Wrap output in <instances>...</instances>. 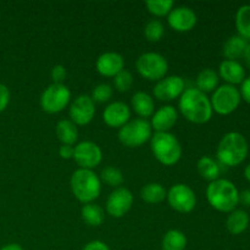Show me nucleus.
<instances>
[{
  "label": "nucleus",
  "instance_id": "24",
  "mask_svg": "<svg viewBox=\"0 0 250 250\" xmlns=\"http://www.w3.org/2000/svg\"><path fill=\"white\" fill-rule=\"evenodd\" d=\"M197 170L200 177L204 178L205 181H216L220 178V173H221V167L220 164L217 163L215 159L211 156H202L197 163Z\"/></svg>",
  "mask_w": 250,
  "mask_h": 250
},
{
  "label": "nucleus",
  "instance_id": "15",
  "mask_svg": "<svg viewBox=\"0 0 250 250\" xmlns=\"http://www.w3.org/2000/svg\"><path fill=\"white\" fill-rule=\"evenodd\" d=\"M198 22L197 14L188 6L173 7L167 15V23L171 29L180 33L192 31Z\"/></svg>",
  "mask_w": 250,
  "mask_h": 250
},
{
  "label": "nucleus",
  "instance_id": "30",
  "mask_svg": "<svg viewBox=\"0 0 250 250\" xmlns=\"http://www.w3.org/2000/svg\"><path fill=\"white\" fill-rule=\"evenodd\" d=\"M100 181L112 188H119L124 183L125 177L124 173H122V171L120 168L115 167V166H106V167H104L102 170Z\"/></svg>",
  "mask_w": 250,
  "mask_h": 250
},
{
  "label": "nucleus",
  "instance_id": "38",
  "mask_svg": "<svg viewBox=\"0 0 250 250\" xmlns=\"http://www.w3.org/2000/svg\"><path fill=\"white\" fill-rule=\"evenodd\" d=\"M241 97L244 102H247L250 104V76L249 77H246V80L243 81V83L241 84Z\"/></svg>",
  "mask_w": 250,
  "mask_h": 250
},
{
  "label": "nucleus",
  "instance_id": "20",
  "mask_svg": "<svg viewBox=\"0 0 250 250\" xmlns=\"http://www.w3.org/2000/svg\"><path fill=\"white\" fill-rule=\"evenodd\" d=\"M131 107L138 115L139 119L146 120L155 112V102L150 94L139 90L132 95Z\"/></svg>",
  "mask_w": 250,
  "mask_h": 250
},
{
  "label": "nucleus",
  "instance_id": "39",
  "mask_svg": "<svg viewBox=\"0 0 250 250\" xmlns=\"http://www.w3.org/2000/svg\"><path fill=\"white\" fill-rule=\"evenodd\" d=\"M73 153H75V146H63V144H61L60 149H59V155L63 160L73 159Z\"/></svg>",
  "mask_w": 250,
  "mask_h": 250
},
{
  "label": "nucleus",
  "instance_id": "12",
  "mask_svg": "<svg viewBox=\"0 0 250 250\" xmlns=\"http://www.w3.org/2000/svg\"><path fill=\"white\" fill-rule=\"evenodd\" d=\"M133 202L134 198L131 190L125 187L115 188L107 197L105 209L111 217L121 219L132 209Z\"/></svg>",
  "mask_w": 250,
  "mask_h": 250
},
{
  "label": "nucleus",
  "instance_id": "14",
  "mask_svg": "<svg viewBox=\"0 0 250 250\" xmlns=\"http://www.w3.org/2000/svg\"><path fill=\"white\" fill-rule=\"evenodd\" d=\"M185 89L186 82L181 76H166L154 85L153 95L160 102H172L180 98Z\"/></svg>",
  "mask_w": 250,
  "mask_h": 250
},
{
  "label": "nucleus",
  "instance_id": "6",
  "mask_svg": "<svg viewBox=\"0 0 250 250\" xmlns=\"http://www.w3.org/2000/svg\"><path fill=\"white\" fill-rule=\"evenodd\" d=\"M119 141L127 148H139L153 136L150 122L144 119L129 120L125 126L119 129Z\"/></svg>",
  "mask_w": 250,
  "mask_h": 250
},
{
  "label": "nucleus",
  "instance_id": "16",
  "mask_svg": "<svg viewBox=\"0 0 250 250\" xmlns=\"http://www.w3.org/2000/svg\"><path fill=\"white\" fill-rule=\"evenodd\" d=\"M131 120V107L124 102L110 103L103 111V121L110 128H121Z\"/></svg>",
  "mask_w": 250,
  "mask_h": 250
},
{
  "label": "nucleus",
  "instance_id": "33",
  "mask_svg": "<svg viewBox=\"0 0 250 250\" xmlns=\"http://www.w3.org/2000/svg\"><path fill=\"white\" fill-rule=\"evenodd\" d=\"M112 87L107 83H100V84L95 85L92 90L90 98L94 103H99V104H104L107 103L112 98Z\"/></svg>",
  "mask_w": 250,
  "mask_h": 250
},
{
  "label": "nucleus",
  "instance_id": "40",
  "mask_svg": "<svg viewBox=\"0 0 250 250\" xmlns=\"http://www.w3.org/2000/svg\"><path fill=\"white\" fill-rule=\"evenodd\" d=\"M239 204L250 208V189H244L239 192Z\"/></svg>",
  "mask_w": 250,
  "mask_h": 250
},
{
  "label": "nucleus",
  "instance_id": "3",
  "mask_svg": "<svg viewBox=\"0 0 250 250\" xmlns=\"http://www.w3.org/2000/svg\"><path fill=\"white\" fill-rule=\"evenodd\" d=\"M249 146L246 137L239 132H229L219 142L216 156L220 164L229 167L239 166L247 159Z\"/></svg>",
  "mask_w": 250,
  "mask_h": 250
},
{
  "label": "nucleus",
  "instance_id": "34",
  "mask_svg": "<svg viewBox=\"0 0 250 250\" xmlns=\"http://www.w3.org/2000/svg\"><path fill=\"white\" fill-rule=\"evenodd\" d=\"M132 85H133V76L128 70H122L114 77V87L119 92H128Z\"/></svg>",
  "mask_w": 250,
  "mask_h": 250
},
{
  "label": "nucleus",
  "instance_id": "5",
  "mask_svg": "<svg viewBox=\"0 0 250 250\" xmlns=\"http://www.w3.org/2000/svg\"><path fill=\"white\" fill-rule=\"evenodd\" d=\"M150 149L154 158L164 166L176 165L183 153L177 137L170 132H155L150 138Z\"/></svg>",
  "mask_w": 250,
  "mask_h": 250
},
{
  "label": "nucleus",
  "instance_id": "13",
  "mask_svg": "<svg viewBox=\"0 0 250 250\" xmlns=\"http://www.w3.org/2000/svg\"><path fill=\"white\" fill-rule=\"evenodd\" d=\"M70 120L76 126H87L95 116V103L90 95L81 94L71 103L68 107Z\"/></svg>",
  "mask_w": 250,
  "mask_h": 250
},
{
  "label": "nucleus",
  "instance_id": "42",
  "mask_svg": "<svg viewBox=\"0 0 250 250\" xmlns=\"http://www.w3.org/2000/svg\"><path fill=\"white\" fill-rule=\"evenodd\" d=\"M243 58H244V60H246L247 66L250 68V43H248V45H247L246 53H244Z\"/></svg>",
  "mask_w": 250,
  "mask_h": 250
},
{
  "label": "nucleus",
  "instance_id": "28",
  "mask_svg": "<svg viewBox=\"0 0 250 250\" xmlns=\"http://www.w3.org/2000/svg\"><path fill=\"white\" fill-rule=\"evenodd\" d=\"M187 237L180 229H168L163 237L161 249L163 250H186Z\"/></svg>",
  "mask_w": 250,
  "mask_h": 250
},
{
  "label": "nucleus",
  "instance_id": "1",
  "mask_svg": "<svg viewBox=\"0 0 250 250\" xmlns=\"http://www.w3.org/2000/svg\"><path fill=\"white\" fill-rule=\"evenodd\" d=\"M178 99V111L187 121L204 125L211 120L214 111L210 98L205 93L197 88H186Z\"/></svg>",
  "mask_w": 250,
  "mask_h": 250
},
{
  "label": "nucleus",
  "instance_id": "27",
  "mask_svg": "<svg viewBox=\"0 0 250 250\" xmlns=\"http://www.w3.org/2000/svg\"><path fill=\"white\" fill-rule=\"evenodd\" d=\"M220 77L217 75L216 71L212 68H204L200 71L195 80V84H197V89H199L203 93H212L217 87H219Z\"/></svg>",
  "mask_w": 250,
  "mask_h": 250
},
{
  "label": "nucleus",
  "instance_id": "23",
  "mask_svg": "<svg viewBox=\"0 0 250 250\" xmlns=\"http://www.w3.org/2000/svg\"><path fill=\"white\" fill-rule=\"evenodd\" d=\"M55 133L63 146H75L78 141V127L71 120H60L56 124Z\"/></svg>",
  "mask_w": 250,
  "mask_h": 250
},
{
  "label": "nucleus",
  "instance_id": "9",
  "mask_svg": "<svg viewBox=\"0 0 250 250\" xmlns=\"http://www.w3.org/2000/svg\"><path fill=\"white\" fill-rule=\"evenodd\" d=\"M71 102V90L65 84L50 85L43 90L41 95V107L46 114H59L68 106Z\"/></svg>",
  "mask_w": 250,
  "mask_h": 250
},
{
  "label": "nucleus",
  "instance_id": "35",
  "mask_svg": "<svg viewBox=\"0 0 250 250\" xmlns=\"http://www.w3.org/2000/svg\"><path fill=\"white\" fill-rule=\"evenodd\" d=\"M51 80H53V83L55 84H63V81L67 77V71H66V67L63 65H55L53 68H51Z\"/></svg>",
  "mask_w": 250,
  "mask_h": 250
},
{
  "label": "nucleus",
  "instance_id": "41",
  "mask_svg": "<svg viewBox=\"0 0 250 250\" xmlns=\"http://www.w3.org/2000/svg\"><path fill=\"white\" fill-rule=\"evenodd\" d=\"M0 250H24L23 248H22L20 244L17 243H10V244H6V246L1 247L0 248Z\"/></svg>",
  "mask_w": 250,
  "mask_h": 250
},
{
  "label": "nucleus",
  "instance_id": "31",
  "mask_svg": "<svg viewBox=\"0 0 250 250\" xmlns=\"http://www.w3.org/2000/svg\"><path fill=\"white\" fill-rule=\"evenodd\" d=\"M146 6L153 16L164 17L170 14L175 4L172 0H149L146 2Z\"/></svg>",
  "mask_w": 250,
  "mask_h": 250
},
{
  "label": "nucleus",
  "instance_id": "32",
  "mask_svg": "<svg viewBox=\"0 0 250 250\" xmlns=\"http://www.w3.org/2000/svg\"><path fill=\"white\" fill-rule=\"evenodd\" d=\"M164 34H165V26L160 20H150L144 27V37L151 43L160 41Z\"/></svg>",
  "mask_w": 250,
  "mask_h": 250
},
{
  "label": "nucleus",
  "instance_id": "43",
  "mask_svg": "<svg viewBox=\"0 0 250 250\" xmlns=\"http://www.w3.org/2000/svg\"><path fill=\"white\" fill-rule=\"evenodd\" d=\"M244 177H246V180L250 183V164H248V165L246 166V168H244Z\"/></svg>",
  "mask_w": 250,
  "mask_h": 250
},
{
  "label": "nucleus",
  "instance_id": "8",
  "mask_svg": "<svg viewBox=\"0 0 250 250\" xmlns=\"http://www.w3.org/2000/svg\"><path fill=\"white\" fill-rule=\"evenodd\" d=\"M242 102L241 92L237 87L231 84L219 85L212 92V97L210 98L212 111L221 116H227L236 111Z\"/></svg>",
  "mask_w": 250,
  "mask_h": 250
},
{
  "label": "nucleus",
  "instance_id": "17",
  "mask_svg": "<svg viewBox=\"0 0 250 250\" xmlns=\"http://www.w3.org/2000/svg\"><path fill=\"white\" fill-rule=\"evenodd\" d=\"M95 68L103 77L114 78L117 73L125 70V59L116 51H105L97 59Z\"/></svg>",
  "mask_w": 250,
  "mask_h": 250
},
{
  "label": "nucleus",
  "instance_id": "29",
  "mask_svg": "<svg viewBox=\"0 0 250 250\" xmlns=\"http://www.w3.org/2000/svg\"><path fill=\"white\" fill-rule=\"evenodd\" d=\"M236 28L238 36L250 42V4L242 5L236 12Z\"/></svg>",
  "mask_w": 250,
  "mask_h": 250
},
{
  "label": "nucleus",
  "instance_id": "19",
  "mask_svg": "<svg viewBox=\"0 0 250 250\" xmlns=\"http://www.w3.org/2000/svg\"><path fill=\"white\" fill-rule=\"evenodd\" d=\"M217 75L226 82V84L236 87L237 84H242L246 80V68L239 61L224 60L220 63Z\"/></svg>",
  "mask_w": 250,
  "mask_h": 250
},
{
  "label": "nucleus",
  "instance_id": "37",
  "mask_svg": "<svg viewBox=\"0 0 250 250\" xmlns=\"http://www.w3.org/2000/svg\"><path fill=\"white\" fill-rule=\"evenodd\" d=\"M82 250H111V249H110V247L107 246L105 242L95 239V241H92L89 242V243L85 244Z\"/></svg>",
  "mask_w": 250,
  "mask_h": 250
},
{
  "label": "nucleus",
  "instance_id": "11",
  "mask_svg": "<svg viewBox=\"0 0 250 250\" xmlns=\"http://www.w3.org/2000/svg\"><path fill=\"white\" fill-rule=\"evenodd\" d=\"M73 160L80 168L93 170L103 161V151L97 143L92 141H83L76 144Z\"/></svg>",
  "mask_w": 250,
  "mask_h": 250
},
{
  "label": "nucleus",
  "instance_id": "2",
  "mask_svg": "<svg viewBox=\"0 0 250 250\" xmlns=\"http://www.w3.org/2000/svg\"><path fill=\"white\" fill-rule=\"evenodd\" d=\"M207 200L212 209L229 214L239 204V190L232 181L219 178L207 187Z\"/></svg>",
  "mask_w": 250,
  "mask_h": 250
},
{
  "label": "nucleus",
  "instance_id": "25",
  "mask_svg": "<svg viewBox=\"0 0 250 250\" xmlns=\"http://www.w3.org/2000/svg\"><path fill=\"white\" fill-rule=\"evenodd\" d=\"M81 217L83 222L90 227H99L105 220V211L100 205L95 203L84 204L81 209Z\"/></svg>",
  "mask_w": 250,
  "mask_h": 250
},
{
  "label": "nucleus",
  "instance_id": "36",
  "mask_svg": "<svg viewBox=\"0 0 250 250\" xmlns=\"http://www.w3.org/2000/svg\"><path fill=\"white\" fill-rule=\"evenodd\" d=\"M10 99H11V93L7 85L0 83V112L5 111L9 106Z\"/></svg>",
  "mask_w": 250,
  "mask_h": 250
},
{
  "label": "nucleus",
  "instance_id": "10",
  "mask_svg": "<svg viewBox=\"0 0 250 250\" xmlns=\"http://www.w3.org/2000/svg\"><path fill=\"white\" fill-rule=\"evenodd\" d=\"M171 209L181 214H188L193 211L197 205V195L189 186L185 183H176L171 186L166 195Z\"/></svg>",
  "mask_w": 250,
  "mask_h": 250
},
{
  "label": "nucleus",
  "instance_id": "21",
  "mask_svg": "<svg viewBox=\"0 0 250 250\" xmlns=\"http://www.w3.org/2000/svg\"><path fill=\"white\" fill-rule=\"evenodd\" d=\"M250 217L246 210L236 209L229 214L226 219V229L233 236L244 233L249 227Z\"/></svg>",
  "mask_w": 250,
  "mask_h": 250
},
{
  "label": "nucleus",
  "instance_id": "4",
  "mask_svg": "<svg viewBox=\"0 0 250 250\" xmlns=\"http://www.w3.org/2000/svg\"><path fill=\"white\" fill-rule=\"evenodd\" d=\"M70 187L76 199L84 205L99 198L102 193V181L93 170L77 168L71 176Z\"/></svg>",
  "mask_w": 250,
  "mask_h": 250
},
{
  "label": "nucleus",
  "instance_id": "22",
  "mask_svg": "<svg viewBox=\"0 0 250 250\" xmlns=\"http://www.w3.org/2000/svg\"><path fill=\"white\" fill-rule=\"evenodd\" d=\"M247 45H248V42L242 38L241 36L238 34L231 36L222 46V55H224L225 60L238 61V59L244 56Z\"/></svg>",
  "mask_w": 250,
  "mask_h": 250
},
{
  "label": "nucleus",
  "instance_id": "26",
  "mask_svg": "<svg viewBox=\"0 0 250 250\" xmlns=\"http://www.w3.org/2000/svg\"><path fill=\"white\" fill-rule=\"evenodd\" d=\"M167 190L163 185L156 182L146 183L141 189V198L148 204H160L166 199Z\"/></svg>",
  "mask_w": 250,
  "mask_h": 250
},
{
  "label": "nucleus",
  "instance_id": "7",
  "mask_svg": "<svg viewBox=\"0 0 250 250\" xmlns=\"http://www.w3.org/2000/svg\"><path fill=\"white\" fill-rule=\"evenodd\" d=\"M137 72L146 81L159 82L166 77L168 71V62L164 55L154 51H148L138 56L136 61Z\"/></svg>",
  "mask_w": 250,
  "mask_h": 250
},
{
  "label": "nucleus",
  "instance_id": "18",
  "mask_svg": "<svg viewBox=\"0 0 250 250\" xmlns=\"http://www.w3.org/2000/svg\"><path fill=\"white\" fill-rule=\"evenodd\" d=\"M178 120V111L172 105H164L150 117V126L155 132H170Z\"/></svg>",
  "mask_w": 250,
  "mask_h": 250
}]
</instances>
